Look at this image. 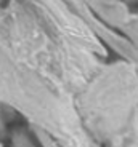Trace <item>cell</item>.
<instances>
[{"label":"cell","mask_w":138,"mask_h":147,"mask_svg":"<svg viewBox=\"0 0 138 147\" xmlns=\"http://www.w3.org/2000/svg\"><path fill=\"white\" fill-rule=\"evenodd\" d=\"M0 147H3V144H2V142H0Z\"/></svg>","instance_id":"obj_1"}]
</instances>
